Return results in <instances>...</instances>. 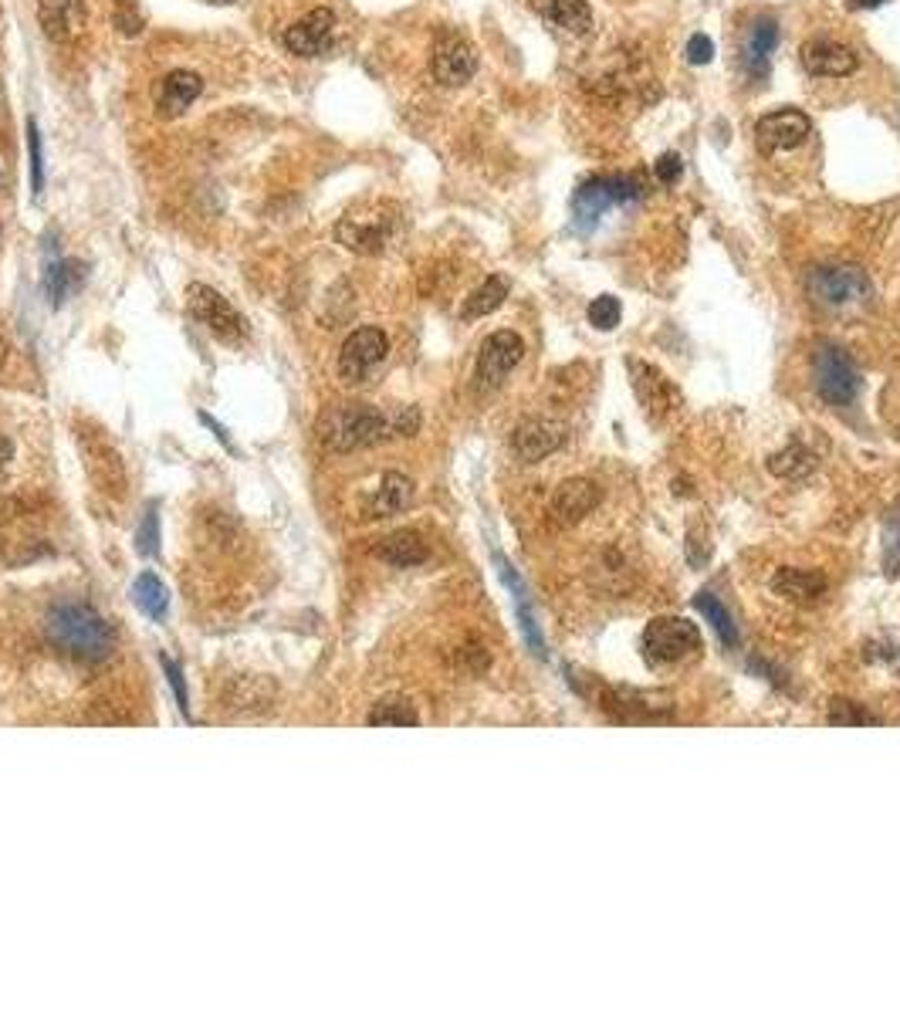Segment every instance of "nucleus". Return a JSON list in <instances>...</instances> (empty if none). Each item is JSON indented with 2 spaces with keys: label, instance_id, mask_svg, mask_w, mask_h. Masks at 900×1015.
I'll list each match as a JSON object with an SVG mask.
<instances>
[{
  "label": "nucleus",
  "instance_id": "39448f33",
  "mask_svg": "<svg viewBox=\"0 0 900 1015\" xmlns=\"http://www.w3.org/2000/svg\"><path fill=\"white\" fill-rule=\"evenodd\" d=\"M637 193H640V180H637V176H619V173H613V176L585 180V183L576 190V197H572L576 227H579L582 233L593 230L606 210H613L616 204L634 201Z\"/></svg>",
  "mask_w": 900,
  "mask_h": 1015
},
{
  "label": "nucleus",
  "instance_id": "aec40b11",
  "mask_svg": "<svg viewBox=\"0 0 900 1015\" xmlns=\"http://www.w3.org/2000/svg\"><path fill=\"white\" fill-rule=\"evenodd\" d=\"M600 504V488L585 478H572V481H562L552 494V512L559 522L572 525V522H582L585 515L593 512Z\"/></svg>",
  "mask_w": 900,
  "mask_h": 1015
},
{
  "label": "nucleus",
  "instance_id": "c85d7f7f",
  "mask_svg": "<svg viewBox=\"0 0 900 1015\" xmlns=\"http://www.w3.org/2000/svg\"><path fill=\"white\" fill-rule=\"evenodd\" d=\"M508 298V282L504 278H485V285L481 288H475L471 295H467V301H464V308H460V319L464 322H475V319H485V316H491L494 308H501V301Z\"/></svg>",
  "mask_w": 900,
  "mask_h": 1015
},
{
  "label": "nucleus",
  "instance_id": "c03bdc74",
  "mask_svg": "<svg viewBox=\"0 0 900 1015\" xmlns=\"http://www.w3.org/2000/svg\"><path fill=\"white\" fill-rule=\"evenodd\" d=\"M0 363H4V342H0Z\"/></svg>",
  "mask_w": 900,
  "mask_h": 1015
},
{
  "label": "nucleus",
  "instance_id": "0eeeda50",
  "mask_svg": "<svg viewBox=\"0 0 900 1015\" xmlns=\"http://www.w3.org/2000/svg\"><path fill=\"white\" fill-rule=\"evenodd\" d=\"M389 356V335L376 326H363L349 332L339 349V379L349 386L366 383Z\"/></svg>",
  "mask_w": 900,
  "mask_h": 1015
},
{
  "label": "nucleus",
  "instance_id": "2eb2a0df",
  "mask_svg": "<svg viewBox=\"0 0 900 1015\" xmlns=\"http://www.w3.org/2000/svg\"><path fill=\"white\" fill-rule=\"evenodd\" d=\"M562 444H566V426L559 420H549V417H528L515 426V434H512V447L525 464H535L542 457L556 454Z\"/></svg>",
  "mask_w": 900,
  "mask_h": 1015
},
{
  "label": "nucleus",
  "instance_id": "2f4dec72",
  "mask_svg": "<svg viewBox=\"0 0 900 1015\" xmlns=\"http://www.w3.org/2000/svg\"><path fill=\"white\" fill-rule=\"evenodd\" d=\"M623 319V308L613 295H600L593 305H590V326L600 329V332H613Z\"/></svg>",
  "mask_w": 900,
  "mask_h": 1015
},
{
  "label": "nucleus",
  "instance_id": "f03ea898",
  "mask_svg": "<svg viewBox=\"0 0 900 1015\" xmlns=\"http://www.w3.org/2000/svg\"><path fill=\"white\" fill-rule=\"evenodd\" d=\"M48 640L86 663H102L115 653V630L105 623L102 613H95L86 603H61L48 613Z\"/></svg>",
  "mask_w": 900,
  "mask_h": 1015
},
{
  "label": "nucleus",
  "instance_id": "4c0bfd02",
  "mask_svg": "<svg viewBox=\"0 0 900 1015\" xmlns=\"http://www.w3.org/2000/svg\"><path fill=\"white\" fill-rule=\"evenodd\" d=\"M715 58V42L708 34H694L687 42V61L691 65H708Z\"/></svg>",
  "mask_w": 900,
  "mask_h": 1015
},
{
  "label": "nucleus",
  "instance_id": "c756f323",
  "mask_svg": "<svg viewBox=\"0 0 900 1015\" xmlns=\"http://www.w3.org/2000/svg\"><path fill=\"white\" fill-rule=\"evenodd\" d=\"M82 285V264L75 261H52L45 271V295L58 308L71 298V292Z\"/></svg>",
  "mask_w": 900,
  "mask_h": 1015
},
{
  "label": "nucleus",
  "instance_id": "dca6fc26",
  "mask_svg": "<svg viewBox=\"0 0 900 1015\" xmlns=\"http://www.w3.org/2000/svg\"><path fill=\"white\" fill-rule=\"evenodd\" d=\"M799 58H802V68L816 78H846L859 65L846 45H836L830 37H812V42H806Z\"/></svg>",
  "mask_w": 900,
  "mask_h": 1015
},
{
  "label": "nucleus",
  "instance_id": "b1692460",
  "mask_svg": "<svg viewBox=\"0 0 900 1015\" xmlns=\"http://www.w3.org/2000/svg\"><path fill=\"white\" fill-rule=\"evenodd\" d=\"M772 590L786 600L809 603V600L827 593V579L816 575V572H806V569H778L775 579H772Z\"/></svg>",
  "mask_w": 900,
  "mask_h": 1015
},
{
  "label": "nucleus",
  "instance_id": "4be33fe9",
  "mask_svg": "<svg viewBox=\"0 0 900 1015\" xmlns=\"http://www.w3.org/2000/svg\"><path fill=\"white\" fill-rule=\"evenodd\" d=\"M426 556H430V549H426L423 535L410 532V528L386 535L383 545H379V559L389 562V566H397V569H413V566L426 562Z\"/></svg>",
  "mask_w": 900,
  "mask_h": 1015
},
{
  "label": "nucleus",
  "instance_id": "9d476101",
  "mask_svg": "<svg viewBox=\"0 0 900 1015\" xmlns=\"http://www.w3.org/2000/svg\"><path fill=\"white\" fill-rule=\"evenodd\" d=\"M430 68H434V78L447 89L467 85L478 71V52L464 34L444 31L434 45V61H430Z\"/></svg>",
  "mask_w": 900,
  "mask_h": 1015
},
{
  "label": "nucleus",
  "instance_id": "f704fd0d",
  "mask_svg": "<svg viewBox=\"0 0 900 1015\" xmlns=\"http://www.w3.org/2000/svg\"><path fill=\"white\" fill-rule=\"evenodd\" d=\"M884 538H887V541H884V566H887L890 575H897V572H900V522H897V518L887 522Z\"/></svg>",
  "mask_w": 900,
  "mask_h": 1015
},
{
  "label": "nucleus",
  "instance_id": "a211bd4d",
  "mask_svg": "<svg viewBox=\"0 0 900 1015\" xmlns=\"http://www.w3.org/2000/svg\"><path fill=\"white\" fill-rule=\"evenodd\" d=\"M413 504V481L400 471H386L379 488L369 494L366 501V518H389V515H400Z\"/></svg>",
  "mask_w": 900,
  "mask_h": 1015
},
{
  "label": "nucleus",
  "instance_id": "ddd939ff",
  "mask_svg": "<svg viewBox=\"0 0 900 1015\" xmlns=\"http://www.w3.org/2000/svg\"><path fill=\"white\" fill-rule=\"evenodd\" d=\"M37 24L55 45H71L89 24L86 0H37Z\"/></svg>",
  "mask_w": 900,
  "mask_h": 1015
},
{
  "label": "nucleus",
  "instance_id": "a19ab883",
  "mask_svg": "<svg viewBox=\"0 0 900 1015\" xmlns=\"http://www.w3.org/2000/svg\"><path fill=\"white\" fill-rule=\"evenodd\" d=\"M11 460H14V444H11L4 434H0V475L8 471V464H11Z\"/></svg>",
  "mask_w": 900,
  "mask_h": 1015
},
{
  "label": "nucleus",
  "instance_id": "412c9836",
  "mask_svg": "<svg viewBox=\"0 0 900 1015\" xmlns=\"http://www.w3.org/2000/svg\"><path fill=\"white\" fill-rule=\"evenodd\" d=\"M86 457H89V471L95 478V484L109 494H123L126 488V467L115 457V451L105 441H92L86 437Z\"/></svg>",
  "mask_w": 900,
  "mask_h": 1015
},
{
  "label": "nucleus",
  "instance_id": "20e7f679",
  "mask_svg": "<svg viewBox=\"0 0 900 1015\" xmlns=\"http://www.w3.org/2000/svg\"><path fill=\"white\" fill-rule=\"evenodd\" d=\"M806 288L812 295V301L827 305V308H850V305H864L874 298V282L867 278L864 267L856 264H823L812 267Z\"/></svg>",
  "mask_w": 900,
  "mask_h": 1015
},
{
  "label": "nucleus",
  "instance_id": "37998d69",
  "mask_svg": "<svg viewBox=\"0 0 900 1015\" xmlns=\"http://www.w3.org/2000/svg\"><path fill=\"white\" fill-rule=\"evenodd\" d=\"M207 4H233V0H207Z\"/></svg>",
  "mask_w": 900,
  "mask_h": 1015
},
{
  "label": "nucleus",
  "instance_id": "58836bf2",
  "mask_svg": "<svg viewBox=\"0 0 900 1015\" xmlns=\"http://www.w3.org/2000/svg\"><path fill=\"white\" fill-rule=\"evenodd\" d=\"M115 24H119L123 34H139L143 31V14L129 4V0H123L119 11H115Z\"/></svg>",
  "mask_w": 900,
  "mask_h": 1015
},
{
  "label": "nucleus",
  "instance_id": "423d86ee",
  "mask_svg": "<svg viewBox=\"0 0 900 1015\" xmlns=\"http://www.w3.org/2000/svg\"><path fill=\"white\" fill-rule=\"evenodd\" d=\"M186 311L224 345H241L248 339L244 316H238L233 305L220 292H214L210 285L197 282V285L186 288Z\"/></svg>",
  "mask_w": 900,
  "mask_h": 1015
},
{
  "label": "nucleus",
  "instance_id": "f257e3e1",
  "mask_svg": "<svg viewBox=\"0 0 900 1015\" xmlns=\"http://www.w3.org/2000/svg\"><path fill=\"white\" fill-rule=\"evenodd\" d=\"M417 431H420L417 407H400L394 413H383L369 403H345V407L329 410L319 423V437L326 441V447L339 454L376 447L397 437H413Z\"/></svg>",
  "mask_w": 900,
  "mask_h": 1015
},
{
  "label": "nucleus",
  "instance_id": "9b49d317",
  "mask_svg": "<svg viewBox=\"0 0 900 1015\" xmlns=\"http://www.w3.org/2000/svg\"><path fill=\"white\" fill-rule=\"evenodd\" d=\"M809 133H812V123H809V115L799 112V109L768 112L765 119H759V126H755L759 149L768 152V156H772V152H786V149L802 146Z\"/></svg>",
  "mask_w": 900,
  "mask_h": 1015
},
{
  "label": "nucleus",
  "instance_id": "1a4fd4ad",
  "mask_svg": "<svg viewBox=\"0 0 900 1015\" xmlns=\"http://www.w3.org/2000/svg\"><path fill=\"white\" fill-rule=\"evenodd\" d=\"M700 647V634L684 616H657L643 630V650L653 663H677Z\"/></svg>",
  "mask_w": 900,
  "mask_h": 1015
},
{
  "label": "nucleus",
  "instance_id": "79ce46f5",
  "mask_svg": "<svg viewBox=\"0 0 900 1015\" xmlns=\"http://www.w3.org/2000/svg\"><path fill=\"white\" fill-rule=\"evenodd\" d=\"M850 4H853L856 11H867V8H880L884 0H850Z\"/></svg>",
  "mask_w": 900,
  "mask_h": 1015
},
{
  "label": "nucleus",
  "instance_id": "ea45409f",
  "mask_svg": "<svg viewBox=\"0 0 900 1015\" xmlns=\"http://www.w3.org/2000/svg\"><path fill=\"white\" fill-rule=\"evenodd\" d=\"M163 671H167L170 687H173V694H176V700H180V711L186 715V687H183V674H180V668H176V660L163 657Z\"/></svg>",
  "mask_w": 900,
  "mask_h": 1015
},
{
  "label": "nucleus",
  "instance_id": "6ab92c4d",
  "mask_svg": "<svg viewBox=\"0 0 900 1015\" xmlns=\"http://www.w3.org/2000/svg\"><path fill=\"white\" fill-rule=\"evenodd\" d=\"M528 8L549 21L552 27L566 34H590L593 31V11L585 0H528Z\"/></svg>",
  "mask_w": 900,
  "mask_h": 1015
},
{
  "label": "nucleus",
  "instance_id": "cd10ccee",
  "mask_svg": "<svg viewBox=\"0 0 900 1015\" xmlns=\"http://www.w3.org/2000/svg\"><path fill=\"white\" fill-rule=\"evenodd\" d=\"M768 471L782 481H799L816 471V454L802 444H789L786 451L768 457Z\"/></svg>",
  "mask_w": 900,
  "mask_h": 1015
},
{
  "label": "nucleus",
  "instance_id": "bb28decb",
  "mask_svg": "<svg viewBox=\"0 0 900 1015\" xmlns=\"http://www.w3.org/2000/svg\"><path fill=\"white\" fill-rule=\"evenodd\" d=\"M366 721L373 728H413V725H420V715L413 708V700H407L400 694H389V697L376 700V708L369 711Z\"/></svg>",
  "mask_w": 900,
  "mask_h": 1015
},
{
  "label": "nucleus",
  "instance_id": "72a5a7b5",
  "mask_svg": "<svg viewBox=\"0 0 900 1015\" xmlns=\"http://www.w3.org/2000/svg\"><path fill=\"white\" fill-rule=\"evenodd\" d=\"M136 549L143 556H156L160 552V525H156V508H146L143 515V525L136 532Z\"/></svg>",
  "mask_w": 900,
  "mask_h": 1015
},
{
  "label": "nucleus",
  "instance_id": "c9c22d12",
  "mask_svg": "<svg viewBox=\"0 0 900 1015\" xmlns=\"http://www.w3.org/2000/svg\"><path fill=\"white\" fill-rule=\"evenodd\" d=\"M830 721L833 725H874V715L859 711V705H853V700H833Z\"/></svg>",
  "mask_w": 900,
  "mask_h": 1015
},
{
  "label": "nucleus",
  "instance_id": "a878e982",
  "mask_svg": "<svg viewBox=\"0 0 900 1015\" xmlns=\"http://www.w3.org/2000/svg\"><path fill=\"white\" fill-rule=\"evenodd\" d=\"M133 603L149 616V619H167L170 613V590L160 582V575L143 572L133 582Z\"/></svg>",
  "mask_w": 900,
  "mask_h": 1015
},
{
  "label": "nucleus",
  "instance_id": "473e14b6",
  "mask_svg": "<svg viewBox=\"0 0 900 1015\" xmlns=\"http://www.w3.org/2000/svg\"><path fill=\"white\" fill-rule=\"evenodd\" d=\"M27 149H31V190L34 197L45 186V163H42V133H37V123H27Z\"/></svg>",
  "mask_w": 900,
  "mask_h": 1015
},
{
  "label": "nucleus",
  "instance_id": "5701e85b",
  "mask_svg": "<svg viewBox=\"0 0 900 1015\" xmlns=\"http://www.w3.org/2000/svg\"><path fill=\"white\" fill-rule=\"evenodd\" d=\"M778 45V24L772 18H762L749 27L745 37V68L752 78H765L768 75V55Z\"/></svg>",
  "mask_w": 900,
  "mask_h": 1015
},
{
  "label": "nucleus",
  "instance_id": "7c9ffc66",
  "mask_svg": "<svg viewBox=\"0 0 900 1015\" xmlns=\"http://www.w3.org/2000/svg\"><path fill=\"white\" fill-rule=\"evenodd\" d=\"M694 606L711 619V627H715V634L721 637V643H725V647H734V643H738V627H734V619H731V613L721 606V600H718L715 593H697V596H694Z\"/></svg>",
  "mask_w": 900,
  "mask_h": 1015
},
{
  "label": "nucleus",
  "instance_id": "4468645a",
  "mask_svg": "<svg viewBox=\"0 0 900 1015\" xmlns=\"http://www.w3.org/2000/svg\"><path fill=\"white\" fill-rule=\"evenodd\" d=\"M332 34H335V14L329 8H316L285 31V48L298 58H319L322 52H329Z\"/></svg>",
  "mask_w": 900,
  "mask_h": 1015
},
{
  "label": "nucleus",
  "instance_id": "393cba45",
  "mask_svg": "<svg viewBox=\"0 0 900 1015\" xmlns=\"http://www.w3.org/2000/svg\"><path fill=\"white\" fill-rule=\"evenodd\" d=\"M630 369H634V386H637V394H640V400L650 407V410H660V407H677V389L663 379L657 369H650L647 363H630Z\"/></svg>",
  "mask_w": 900,
  "mask_h": 1015
},
{
  "label": "nucleus",
  "instance_id": "f3484780",
  "mask_svg": "<svg viewBox=\"0 0 900 1015\" xmlns=\"http://www.w3.org/2000/svg\"><path fill=\"white\" fill-rule=\"evenodd\" d=\"M201 92H204V78L197 71L176 68L163 78L160 89H156V112H160L163 119H180V115L201 99Z\"/></svg>",
  "mask_w": 900,
  "mask_h": 1015
},
{
  "label": "nucleus",
  "instance_id": "e433bc0d",
  "mask_svg": "<svg viewBox=\"0 0 900 1015\" xmlns=\"http://www.w3.org/2000/svg\"><path fill=\"white\" fill-rule=\"evenodd\" d=\"M653 173H657V180H660L663 186H674V183L681 180V173H684V160H681L677 152H663V156H657Z\"/></svg>",
  "mask_w": 900,
  "mask_h": 1015
},
{
  "label": "nucleus",
  "instance_id": "7ed1b4c3",
  "mask_svg": "<svg viewBox=\"0 0 900 1015\" xmlns=\"http://www.w3.org/2000/svg\"><path fill=\"white\" fill-rule=\"evenodd\" d=\"M397 217L400 214L394 204H373L366 210H352L335 224V241L360 258H376L394 241Z\"/></svg>",
  "mask_w": 900,
  "mask_h": 1015
},
{
  "label": "nucleus",
  "instance_id": "f8f14e48",
  "mask_svg": "<svg viewBox=\"0 0 900 1015\" xmlns=\"http://www.w3.org/2000/svg\"><path fill=\"white\" fill-rule=\"evenodd\" d=\"M525 356V342L519 332H491L485 342H481V353H478V383L481 386H498L508 373H512Z\"/></svg>",
  "mask_w": 900,
  "mask_h": 1015
},
{
  "label": "nucleus",
  "instance_id": "6e6552de",
  "mask_svg": "<svg viewBox=\"0 0 900 1015\" xmlns=\"http://www.w3.org/2000/svg\"><path fill=\"white\" fill-rule=\"evenodd\" d=\"M816 389L830 407H850L859 394V369L840 345L816 349Z\"/></svg>",
  "mask_w": 900,
  "mask_h": 1015
}]
</instances>
